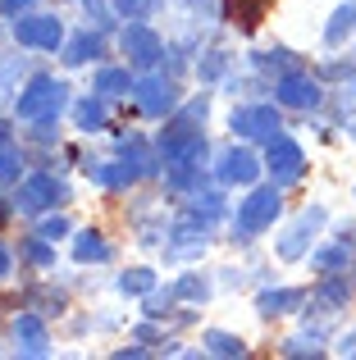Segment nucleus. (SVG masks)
Listing matches in <instances>:
<instances>
[{
	"label": "nucleus",
	"instance_id": "1",
	"mask_svg": "<svg viewBox=\"0 0 356 360\" xmlns=\"http://www.w3.org/2000/svg\"><path fill=\"white\" fill-rule=\"evenodd\" d=\"M284 214V192H279V183H269V187H251L247 196L238 201V219H233V242H256V233H265V229H274V219Z\"/></svg>",
	"mask_w": 356,
	"mask_h": 360
},
{
	"label": "nucleus",
	"instance_id": "2",
	"mask_svg": "<svg viewBox=\"0 0 356 360\" xmlns=\"http://www.w3.org/2000/svg\"><path fill=\"white\" fill-rule=\"evenodd\" d=\"M64 105H69V87L55 82L51 73H32V78L18 87V96H14V115L23 119V123H32V119H60Z\"/></svg>",
	"mask_w": 356,
	"mask_h": 360
},
{
	"label": "nucleus",
	"instance_id": "3",
	"mask_svg": "<svg viewBox=\"0 0 356 360\" xmlns=\"http://www.w3.org/2000/svg\"><path fill=\"white\" fill-rule=\"evenodd\" d=\"M133 105L142 110L146 119H165L178 110V82L174 73H155L146 69L142 78H133Z\"/></svg>",
	"mask_w": 356,
	"mask_h": 360
},
{
	"label": "nucleus",
	"instance_id": "4",
	"mask_svg": "<svg viewBox=\"0 0 356 360\" xmlns=\"http://www.w3.org/2000/svg\"><path fill=\"white\" fill-rule=\"evenodd\" d=\"M9 32H14V41L23 46V51H60L64 46V23L55 14H37V9L18 14L14 23H9Z\"/></svg>",
	"mask_w": 356,
	"mask_h": 360
},
{
	"label": "nucleus",
	"instance_id": "5",
	"mask_svg": "<svg viewBox=\"0 0 356 360\" xmlns=\"http://www.w3.org/2000/svg\"><path fill=\"white\" fill-rule=\"evenodd\" d=\"M64 201H69V187H64L55 174H27L23 183H18V192H14V210H23V214H46V210H55V205H64Z\"/></svg>",
	"mask_w": 356,
	"mask_h": 360
},
{
	"label": "nucleus",
	"instance_id": "6",
	"mask_svg": "<svg viewBox=\"0 0 356 360\" xmlns=\"http://www.w3.org/2000/svg\"><path fill=\"white\" fill-rule=\"evenodd\" d=\"M274 105H284V110H320L324 105L320 78H315V73H306V69L279 73V78H274Z\"/></svg>",
	"mask_w": 356,
	"mask_h": 360
},
{
	"label": "nucleus",
	"instance_id": "7",
	"mask_svg": "<svg viewBox=\"0 0 356 360\" xmlns=\"http://www.w3.org/2000/svg\"><path fill=\"white\" fill-rule=\"evenodd\" d=\"M119 51H124L128 64H133V69H142V73L155 69V64L165 60V41H160V32H155L146 18H133V23L119 32Z\"/></svg>",
	"mask_w": 356,
	"mask_h": 360
},
{
	"label": "nucleus",
	"instance_id": "8",
	"mask_svg": "<svg viewBox=\"0 0 356 360\" xmlns=\"http://www.w3.org/2000/svg\"><path fill=\"white\" fill-rule=\"evenodd\" d=\"M229 128H233V137H247V141H274L284 132V115L274 105H242V110H233Z\"/></svg>",
	"mask_w": 356,
	"mask_h": 360
},
{
	"label": "nucleus",
	"instance_id": "9",
	"mask_svg": "<svg viewBox=\"0 0 356 360\" xmlns=\"http://www.w3.org/2000/svg\"><path fill=\"white\" fill-rule=\"evenodd\" d=\"M265 169H269V178H274L279 187H293L297 178L306 174V155H302V146H297L293 137H284V132H279L274 141H265Z\"/></svg>",
	"mask_w": 356,
	"mask_h": 360
},
{
	"label": "nucleus",
	"instance_id": "10",
	"mask_svg": "<svg viewBox=\"0 0 356 360\" xmlns=\"http://www.w3.org/2000/svg\"><path fill=\"white\" fill-rule=\"evenodd\" d=\"M205 246H210V224H201L196 214H178L174 233L165 238V260H192V255H201Z\"/></svg>",
	"mask_w": 356,
	"mask_h": 360
},
{
	"label": "nucleus",
	"instance_id": "11",
	"mask_svg": "<svg viewBox=\"0 0 356 360\" xmlns=\"http://www.w3.org/2000/svg\"><path fill=\"white\" fill-rule=\"evenodd\" d=\"M260 169H265V160L251 146H229L220 155V165H215V178H220L224 187H256Z\"/></svg>",
	"mask_w": 356,
	"mask_h": 360
},
{
	"label": "nucleus",
	"instance_id": "12",
	"mask_svg": "<svg viewBox=\"0 0 356 360\" xmlns=\"http://www.w3.org/2000/svg\"><path fill=\"white\" fill-rule=\"evenodd\" d=\"M324 205H306L302 214H297V224L279 238V260H302V255H311V238L324 229Z\"/></svg>",
	"mask_w": 356,
	"mask_h": 360
},
{
	"label": "nucleus",
	"instance_id": "13",
	"mask_svg": "<svg viewBox=\"0 0 356 360\" xmlns=\"http://www.w3.org/2000/svg\"><path fill=\"white\" fill-rule=\"evenodd\" d=\"M9 338H14V347H18L23 356H46V352H51V328H46V319L32 315V310L14 319Z\"/></svg>",
	"mask_w": 356,
	"mask_h": 360
},
{
	"label": "nucleus",
	"instance_id": "14",
	"mask_svg": "<svg viewBox=\"0 0 356 360\" xmlns=\"http://www.w3.org/2000/svg\"><path fill=\"white\" fill-rule=\"evenodd\" d=\"M119 150H124V165L133 169V178H155L160 174V146H146L137 132H128V137H119Z\"/></svg>",
	"mask_w": 356,
	"mask_h": 360
},
{
	"label": "nucleus",
	"instance_id": "15",
	"mask_svg": "<svg viewBox=\"0 0 356 360\" xmlns=\"http://www.w3.org/2000/svg\"><path fill=\"white\" fill-rule=\"evenodd\" d=\"M315 315H333L352 301V283H348V269L343 274H320V288H315Z\"/></svg>",
	"mask_w": 356,
	"mask_h": 360
},
{
	"label": "nucleus",
	"instance_id": "16",
	"mask_svg": "<svg viewBox=\"0 0 356 360\" xmlns=\"http://www.w3.org/2000/svg\"><path fill=\"white\" fill-rule=\"evenodd\" d=\"M269 5H274V0H224L220 14L229 18V27H238L242 37H251L260 27V18L269 14Z\"/></svg>",
	"mask_w": 356,
	"mask_h": 360
},
{
	"label": "nucleus",
	"instance_id": "17",
	"mask_svg": "<svg viewBox=\"0 0 356 360\" xmlns=\"http://www.w3.org/2000/svg\"><path fill=\"white\" fill-rule=\"evenodd\" d=\"M87 178L101 187V192H128V183H137L133 169L124 165V160H87Z\"/></svg>",
	"mask_w": 356,
	"mask_h": 360
},
{
	"label": "nucleus",
	"instance_id": "18",
	"mask_svg": "<svg viewBox=\"0 0 356 360\" xmlns=\"http://www.w3.org/2000/svg\"><path fill=\"white\" fill-rule=\"evenodd\" d=\"M352 255H356V242L352 238H333V242H324V246H315V251H311V269L315 274H343L352 264Z\"/></svg>",
	"mask_w": 356,
	"mask_h": 360
},
{
	"label": "nucleus",
	"instance_id": "19",
	"mask_svg": "<svg viewBox=\"0 0 356 360\" xmlns=\"http://www.w3.org/2000/svg\"><path fill=\"white\" fill-rule=\"evenodd\" d=\"M306 306V288H265L256 297V310L260 315H293V310H302Z\"/></svg>",
	"mask_w": 356,
	"mask_h": 360
},
{
	"label": "nucleus",
	"instance_id": "20",
	"mask_svg": "<svg viewBox=\"0 0 356 360\" xmlns=\"http://www.w3.org/2000/svg\"><path fill=\"white\" fill-rule=\"evenodd\" d=\"M106 123H110V101L101 96V91L73 101V128H78V132H101Z\"/></svg>",
	"mask_w": 356,
	"mask_h": 360
},
{
	"label": "nucleus",
	"instance_id": "21",
	"mask_svg": "<svg viewBox=\"0 0 356 360\" xmlns=\"http://www.w3.org/2000/svg\"><path fill=\"white\" fill-rule=\"evenodd\" d=\"M110 255H115V251H110V242L101 238L96 229L73 233V260H78V264H106Z\"/></svg>",
	"mask_w": 356,
	"mask_h": 360
},
{
	"label": "nucleus",
	"instance_id": "22",
	"mask_svg": "<svg viewBox=\"0 0 356 360\" xmlns=\"http://www.w3.org/2000/svg\"><path fill=\"white\" fill-rule=\"evenodd\" d=\"M91 91H101L106 101L133 96V78H128V69H119V64H101V69H96V82H91Z\"/></svg>",
	"mask_w": 356,
	"mask_h": 360
},
{
	"label": "nucleus",
	"instance_id": "23",
	"mask_svg": "<svg viewBox=\"0 0 356 360\" xmlns=\"http://www.w3.org/2000/svg\"><path fill=\"white\" fill-rule=\"evenodd\" d=\"M101 51H106V46H101L96 32H78V37H69V41H64V55H60V60L69 64V69H82V64L101 60Z\"/></svg>",
	"mask_w": 356,
	"mask_h": 360
},
{
	"label": "nucleus",
	"instance_id": "24",
	"mask_svg": "<svg viewBox=\"0 0 356 360\" xmlns=\"http://www.w3.org/2000/svg\"><path fill=\"white\" fill-rule=\"evenodd\" d=\"M348 37H356V0H343L333 18L324 23V46H343Z\"/></svg>",
	"mask_w": 356,
	"mask_h": 360
},
{
	"label": "nucleus",
	"instance_id": "25",
	"mask_svg": "<svg viewBox=\"0 0 356 360\" xmlns=\"http://www.w3.org/2000/svg\"><path fill=\"white\" fill-rule=\"evenodd\" d=\"M201 347H205V356H220V360L247 356V342H242V338H233V333H224V328H210V333H201Z\"/></svg>",
	"mask_w": 356,
	"mask_h": 360
},
{
	"label": "nucleus",
	"instance_id": "26",
	"mask_svg": "<svg viewBox=\"0 0 356 360\" xmlns=\"http://www.w3.org/2000/svg\"><path fill=\"white\" fill-rule=\"evenodd\" d=\"M187 214H196L201 224H215L224 214V192L220 187H196L192 192V205H187Z\"/></svg>",
	"mask_w": 356,
	"mask_h": 360
},
{
	"label": "nucleus",
	"instance_id": "27",
	"mask_svg": "<svg viewBox=\"0 0 356 360\" xmlns=\"http://www.w3.org/2000/svg\"><path fill=\"white\" fill-rule=\"evenodd\" d=\"M251 64H256L260 73H288V69H302V64H297V55L288 51V46H269V51H260V55H251Z\"/></svg>",
	"mask_w": 356,
	"mask_h": 360
},
{
	"label": "nucleus",
	"instance_id": "28",
	"mask_svg": "<svg viewBox=\"0 0 356 360\" xmlns=\"http://www.w3.org/2000/svg\"><path fill=\"white\" fill-rule=\"evenodd\" d=\"M18 255H23L32 269H51V264H55V242H51V238H42V233H32V238H23Z\"/></svg>",
	"mask_w": 356,
	"mask_h": 360
},
{
	"label": "nucleus",
	"instance_id": "29",
	"mask_svg": "<svg viewBox=\"0 0 356 360\" xmlns=\"http://www.w3.org/2000/svg\"><path fill=\"white\" fill-rule=\"evenodd\" d=\"M119 292H124V297H146V292H155V269H146V264L124 269L119 274Z\"/></svg>",
	"mask_w": 356,
	"mask_h": 360
},
{
	"label": "nucleus",
	"instance_id": "30",
	"mask_svg": "<svg viewBox=\"0 0 356 360\" xmlns=\"http://www.w3.org/2000/svg\"><path fill=\"white\" fill-rule=\"evenodd\" d=\"M233 69V55L229 51H205L201 60H196V73H201V82H224Z\"/></svg>",
	"mask_w": 356,
	"mask_h": 360
},
{
	"label": "nucleus",
	"instance_id": "31",
	"mask_svg": "<svg viewBox=\"0 0 356 360\" xmlns=\"http://www.w3.org/2000/svg\"><path fill=\"white\" fill-rule=\"evenodd\" d=\"M0 183H9V187L23 183V150H18L14 141L0 146Z\"/></svg>",
	"mask_w": 356,
	"mask_h": 360
},
{
	"label": "nucleus",
	"instance_id": "32",
	"mask_svg": "<svg viewBox=\"0 0 356 360\" xmlns=\"http://www.w3.org/2000/svg\"><path fill=\"white\" fill-rule=\"evenodd\" d=\"M174 297H178L174 288H165V292H160V288H155V292H146L142 315H146V319H170V315H174V310H170V306H174Z\"/></svg>",
	"mask_w": 356,
	"mask_h": 360
},
{
	"label": "nucleus",
	"instance_id": "33",
	"mask_svg": "<svg viewBox=\"0 0 356 360\" xmlns=\"http://www.w3.org/2000/svg\"><path fill=\"white\" fill-rule=\"evenodd\" d=\"M174 292L183 301H196V306H201V301L210 297V278H201V274H183V278L174 283Z\"/></svg>",
	"mask_w": 356,
	"mask_h": 360
},
{
	"label": "nucleus",
	"instance_id": "34",
	"mask_svg": "<svg viewBox=\"0 0 356 360\" xmlns=\"http://www.w3.org/2000/svg\"><path fill=\"white\" fill-rule=\"evenodd\" d=\"M119 18H151L160 9V0H110Z\"/></svg>",
	"mask_w": 356,
	"mask_h": 360
},
{
	"label": "nucleus",
	"instance_id": "35",
	"mask_svg": "<svg viewBox=\"0 0 356 360\" xmlns=\"http://www.w3.org/2000/svg\"><path fill=\"white\" fill-rule=\"evenodd\" d=\"M37 233H42V238H51V242H55V238H69L73 229H69V219H64V214H46V219L37 224Z\"/></svg>",
	"mask_w": 356,
	"mask_h": 360
},
{
	"label": "nucleus",
	"instance_id": "36",
	"mask_svg": "<svg viewBox=\"0 0 356 360\" xmlns=\"http://www.w3.org/2000/svg\"><path fill=\"white\" fill-rule=\"evenodd\" d=\"M27 137H32V141H42V146H51V141H60V128H55V119H32Z\"/></svg>",
	"mask_w": 356,
	"mask_h": 360
},
{
	"label": "nucleus",
	"instance_id": "37",
	"mask_svg": "<svg viewBox=\"0 0 356 360\" xmlns=\"http://www.w3.org/2000/svg\"><path fill=\"white\" fill-rule=\"evenodd\" d=\"M32 5H37V0H0V14H5V18H18V14H27Z\"/></svg>",
	"mask_w": 356,
	"mask_h": 360
},
{
	"label": "nucleus",
	"instance_id": "38",
	"mask_svg": "<svg viewBox=\"0 0 356 360\" xmlns=\"http://www.w3.org/2000/svg\"><path fill=\"white\" fill-rule=\"evenodd\" d=\"M320 78H343V82H348V78H352V64L329 60V64H320Z\"/></svg>",
	"mask_w": 356,
	"mask_h": 360
},
{
	"label": "nucleus",
	"instance_id": "39",
	"mask_svg": "<svg viewBox=\"0 0 356 360\" xmlns=\"http://www.w3.org/2000/svg\"><path fill=\"white\" fill-rule=\"evenodd\" d=\"M183 5H187V9H192V14H201V18H210V14H215V9H220V5H224V0H183Z\"/></svg>",
	"mask_w": 356,
	"mask_h": 360
},
{
	"label": "nucleus",
	"instance_id": "40",
	"mask_svg": "<svg viewBox=\"0 0 356 360\" xmlns=\"http://www.w3.org/2000/svg\"><path fill=\"white\" fill-rule=\"evenodd\" d=\"M133 338H137V342H160L165 333H160L155 324H137V328H133Z\"/></svg>",
	"mask_w": 356,
	"mask_h": 360
},
{
	"label": "nucleus",
	"instance_id": "41",
	"mask_svg": "<svg viewBox=\"0 0 356 360\" xmlns=\"http://www.w3.org/2000/svg\"><path fill=\"white\" fill-rule=\"evenodd\" d=\"M338 356H356V333H343L338 338V347H333Z\"/></svg>",
	"mask_w": 356,
	"mask_h": 360
},
{
	"label": "nucleus",
	"instance_id": "42",
	"mask_svg": "<svg viewBox=\"0 0 356 360\" xmlns=\"http://www.w3.org/2000/svg\"><path fill=\"white\" fill-rule=\"evenodd\" d=\"M9 269H14V255H9V246L0 242V278H9Z\"/></svg>",
	"mask_w": 356,
	"mask_h": 360
},
{
	"label": "nucleus",
	"instance_id": "43",
	"mask_svg": "<svg viewBox=\"0 0 356 360\" xmlns=\"http://www.w3.org/2000/svg\"><path fill=\"white\" fill-rule=\"evenodd\" d=\"M128 356H133V360L146 356V347H119V352H115V360H128Z\"/></svg>",
	"mask_w": 356,
	"mask_h": 360
},
{
	"label": "nucleus",
	"instance_id": "44",
	"mask_svg": "<svg viewBox=\"0 0 356 360\" xmlns=\"http://www.w3.org/2000/svg\"><path fill=\"white\" fill-rule=\"evenodd\" d=\"M5 141H14V137H9V123L0 119V146H5Z\"/></svg>",
	"mask_w": 356,
	"mask_h": 360
},
{
	"label": "nucleus",
	"instance_id": "45",
	"mask_svg": "<svg viewBox=\"0 0 356 360\" xmlns=\"http://www.w3.org/2000/svg\"><path fill=\"white\" fill-rule=\"evenodd\" d=\"M343 238H352V242H356V224H343Z\"/></svg>",
	"mask_w": 356,
	"mask_h": 360
},
{
	"label": "nucleus",
	"instance_id": "46",
	"mask_svg": "<svg viewBox=\"0 0 356 360\" xmlns=\"http://www.w3.org/2000/svg\"><path fill=\"white\" fill-rule=\"evenodd\" d=\"M9 210H14V205H5V201H0V219H9Z\"/></svg>",
	"mask_w": 356,
	"mask_h": 360
},
{
	"label": "nucleus",
	"instance_id": "47",
	"mask_svg": "<svg viewBox=\"0 0 356 360\" xmlns=\"http://www.w3.org/2000/svg\"><path fill=\"white\" fill-rule=\"evenodd\" d=\"M348 137H352V141H356V119H348Z\"/></svg>",
	"mask_w": 356,
	"mask_h": 360
}]
</instances>
